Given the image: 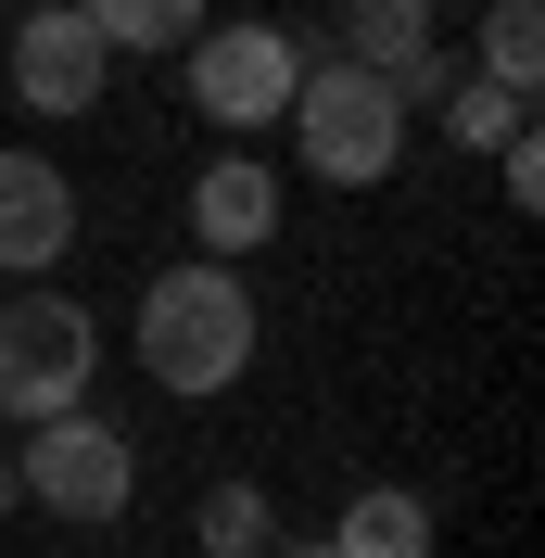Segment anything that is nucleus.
Masks as SVG:
<instances>
[{
    "instance_id": "nucleus-11",
    "label": "nucleus",
    "mask_w": 545,
    "mask_h": 558,
    "mask_svg": "<svg viewBox=\"0 0 545 558\" xmlns=\"http://www.w3.org/2000/svg\"><path fill=\"white\" fill-rule=\"evenodd\" d=\"M342 38H355L342 64H368L380 89H407V76L432 64V0H355V13H342Z\"/></svg>"
},
{
    "instance_id": "nucleus-7",
    "label": "nucleus",
    "mask_w": 545,
    "mask_h": 558,
    "mask_svg": "<svg viewBox=\"0 0 545 558\" xmlns=\"http://www.w3.org/2000/svg\"><path fill=\"white\" fill-rule=\"evenodd\" d=\"M191 242H204V267H241V254L279 242V166L267 153H216L191 178Z\"/></svg>"
},
{
    "instance_id": "nucleus-14",
    "label": "nucleus",
    "mask_w": 545,
    "mask_h": 558,
    "mask_svg": "<svg viewBox=\"0 0 545 558\" xmlns=\"http://www.w3.org/2000/svg\"><path fill=\"white\" fill-rule=\"evenodd\" d=\"M520 128H533V102H508L495 76H444V140L457 153H508Z\"/></svg>"
},
{
    "instance_id": "nucleus-5",
    "label": "nucleus",
    "mask_w": 545,
    "mask_h": 558,
    "mask_svg": "<svg viewBox=\"0 0 545 558\" xmlns=\"http://www.w3.org/2000/svg\"><path fill=\"white\" fill-rule=\"evenodd\" d=\"M178 76H191V114H204V128L267 140L279 114H292V89H305V38L292 26H204L178 51Z\"/></svg>"
},
{
    "instance_id": "nucleus-15",
    "label": "nucleus",
    "mask_w": 545,
    "mask_h": 558,
    "mask_svg": "<svg viewBox=\"0 0 545 558\" xmlns=\"http://www.w3.org/2000/svg\"><path fill=\"white\" fill-rule=\"evenodd\" d=\"M495 178H508V204H520V216H533V204H545V153H533V128H520V140H508V153H495Z\"/></svg>"
},
{
    "instance_id": "nucleus-13",
    "label": "nucleus",
    "mask_w": 545,
    "mask_h": 558,
    "mask_svg": "<svg viewBox=\"0 0 545 558\" xmlns=\"http://www.w3.org/2000/svg\"><path fill=\"white\" fill-rule=\"evenodd\" d=\"M191 546H204V558H267V546H279L267 483H216L204 508H191Z\"/></svg>"
},
{
    "instance_id": "nucleus-1",
    "label": "nucleus",
    "mask_w": 545,
    "mask_h": 558,
    "mask_svg": "<svg viewBox=\"0 0 545 558\" xmlns=\"http://www.w3.org/2000/svg\"><path fill=\"white\" fill-rule=\"evenodd\" d=\"M241 368H254V292H241V267H166L153 292H140V381L178 393V407H204V393H229Z\"/></svg>"
},
{
    "instance_id": "nucleus-17",
    "label": "nucleus",
    "mask_w": 545,
    "mask_h": 558,
    "mask_svg": "<svg viewBox=\"0 0 545 558\" xmlns=\"http://www.w3.org/2000/svg\"><path fill=\"white\" fill-rule=\"evenodd\" d=\"M267 558H330V546H267Z\"/></svg>"
},
{
    "instance_id": "nucleus-3",
    "label": "nucleus",
    "mask_w": 545,
    "mask_h": 558,
    "mask_svg": "<svg viewBox=\"0 0 545 558\" xmlns=\"http://www.w3.org/2000/svg\"><path fill=\"white\" fill-rule=\"evenodd\" d=\"M89 368H102V330H89L76 292H13L0 305V418L13 432L89 407Z\"/></svg>"
},
{
    "instance_id": "nucleus-8",
    "label": "nucleus",
    "mask_w": 545,
    "mask_h": 558,
    "mask_svg": "<svg viewBox=\"0 0 545 558\" xmlns=\"http://www.w3.org/2000/svg\"><path fill=\"white\" fill-rule=\"evenodd\" d=\"M64 242H76V178L0 140V267H64Z\"/></svg>"
},
{
    "instance_id": "nucleus-16",
    "label": "nucleus",
    "mask_w": 545,
    "mask_h": 558,
    "mask_svg": "<svg viewBox=\"0 0 545 558\" xmlns=\"http://www.w3.org/2000/svg\"><path fill=\"white\" fill-rule=\"evenodd\" d=\"M0 508H26V495H13V445H0Z\"/></svg>"
},
{
    "instance_id": "nucleus-10",
    "label": "nucleus",
    "mask_w": 545,
    "mask_h": 558,
    "mask_svg": "<svg viewBox=\"0 0 545 558\" xmlns=\"http://www.w3.org/2000/svg\"><path fill=\"white\" fill-rule=\"evenodd\" d=\"M76 13H89V38H102L114 64H166V51H191V38L216 26V0H76Z\"/></svg>"
},
{
    "instance_id": "nucleus-9",
    "label": "nucleus",
    "mask_w": 545,
    "mask_h": 558,
    "mask_svg": "<svg viewBox=\"0 0 545 558\" xmlns=\"http://www.w3.org/2000/svg\"><path fill=\"white\" fill-rule=\"evenodd\" d=\"M330 558H432V495H407V483H368V495H342Z\"/></svg>"
},
{
    "instance_id": "nucleus-12",
    "label": "nucleus",
    "mask_w": 545,
    "mask_h": 558,
    "mask_svg": "<svg viewBox=\"0 0 545 558\" xmlns=\"http://www.w3.org/2000/svg\"><path fill=\"white\" fill-rule=\"evenodd\" d=\"M508 102H533V76H545V0H482V64Z\"/></svg>"
},
{
    "instance_id": "nucleus-6",
    "label": "nucleus",
    "mask_w": 545,
    "mask_h": 558,
    "mask_svg": "<svg viewBox=\"0 0 545 558\" xmlns=\"http://www.w3.org/2000/svg\"><path fill=\"white\" fill-rule=\"evenodd\" d=\"M114 89V51L89 38V13H38L26 0V26H13V102L26 114H89Z\"/></svg>"
},
{
    "instance_id": "nucleus-4",
    "label": "nucleus",
    "mask_w": 545,
    "mask_h": 558,
    "mask_svg": "<svg viewBox=\"0 0 545 558\" xmlns=\"http://www.w3.org/2000/svg\"><path fill=\"white\" fill-rule=\"evenodd\" d=\"M13 495H26V508H51V521H128L140 445L114 432V418L64 407V418H38L26 445H13Z\"/></svg>"
},
{
    "instance_id": "nucleus-18",
    "label": "nucleus",
    "mask_w": 545,
    "mask_h": 558,
    "mask_svg": "<svg viewBox=\"0 0 545 558\" xmlns=\"http://www.w3.org/2000/svg\"><path fill=\"white\" fill-rule=\"evenodd\" d=\"M38 13H76V0H38Z\"/></svg>"
},
{
    "instance_id": "nucleus-2",
    "label": "nucleus",
    "mask_w": 545,
    "mask_h": 558,
    "mask_svg": "<svg viewBox=\"0 0 545 558\" xmlns=\"http://www.w3.org/2000/svg\"><path fill=\"white\" fill-rule=\"evenodd\" d=\"M279 128H292L305 178H330V191H380V178L407 166V102L368 64H305V89H292Z\"/></svg>"
}]
</instances>
